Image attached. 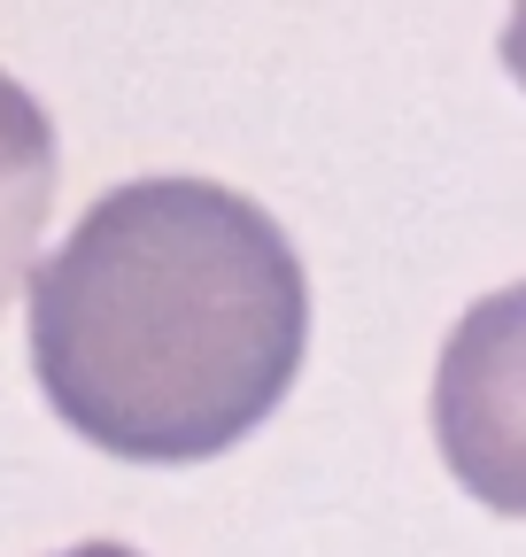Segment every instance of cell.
I'll return each mask as SVG.
<instances>
[{"instance_id":"cell-2","label":"cell","mask_w":526,"mask_h":557,"mask_svg":"<svg viewBox=\"0 0 526 557\" xmlns=\"http://www.w3.org/2000/svg\"><path fill=\"white\" fill-rule=\"evenodd\" d=\"M434 449L473 504L526 519V278L449 325L434 364Z\"/></svg>"},{"instance_id":"cell-5","label":"cell","mask_w":526,"mask_h":557,"mask_svg":"<svg viewBox=\"0 0 526 557\" xmlns=\"http://www.w3.org/2000/svg\"><path fill=\"white\" fill-rule=\"evenodd\" d=\"M62 557H140V549H124V542H78V549H62Z\"/></svg>"},{"instance_id":"cell-4","label":"cell","mask_w":526,"mask_h":557,"mask_svg":"<svg viewBox=\"0 0 526 557\" xmlns=\"http://www.w3.org/2000/svg\"><path fill=\"white\" fill-rule=\"evenodd\" d=\"M496 54H503V70L526 86V0H511V16H503V39H496Z\"/></svg>"},{"instance_id":"cell-1","label":"cell","mask_w":526,"mask_h":557,"mask_svg":"<svg viewBox=\"0 0 526 557\" xmlns=\"http://www.w3.org/2000/svg\"><path fill=\"white\" fill-rule=\"evenodd\" d=\"M310 271L263 201L217 178L109 186L32 271V372L78 442L202 465L248 442L302 372Z\"/></svg>"},{"instance_id":"cell-3","label":"cell","mask_w":526,"mask_h":557,"mask_svg":"<svg viewBox=\"0 0 526 557\" xmlns=\"http://www.w3.org/2000/svg\"><path fill=\"white\" fill-rule=\"evenodd\" d=\"M47 209H54V116L39 109L32 86L0 70V302L32 271Z\"/></svg>"}]
</instances>
